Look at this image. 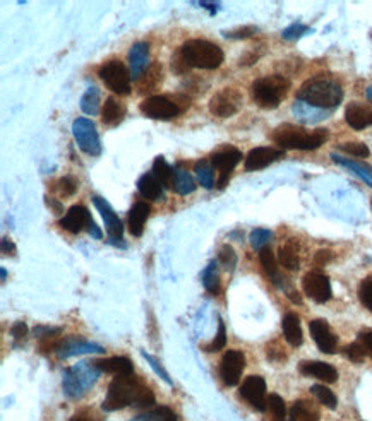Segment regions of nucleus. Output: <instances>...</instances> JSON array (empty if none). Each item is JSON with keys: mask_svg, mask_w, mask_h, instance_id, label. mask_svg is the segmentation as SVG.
Returning a JSON list of instances; mask_svg holds the SVG:
<instances>
[{"mask_svg": "<svg viewBox=\"0 0 372 421\" xmlns=\"http://www.w3.org/2000/svg\"><path fill=\"white\" fill-rule=\"evenodd\" d=\"M69 421H100V416H96L91 411H81L77 415H74Z\"/></svg>", "mask_w": 372, "mask_h": 421, "instance_id": "4d7b16f0", "label": "nucleus"}, {"mask_svg": "<svg viewBox=\"0 0 372 421\" xmlns=\"http://www.w3.org/2000/svg\"><path fill=\"white\" fill-rule=\"evenodd\" d=\"M290 298H292L293 303H302V300H300L299 293H292V295H290Z\"/></svg>", "mask_w": 372, "mask_h": 421, "instance_id": "0e129e2a", "label": "nucleus"}, {"mask_svg": "<svg viewBox=\"0 0 372 421\" xmlns=\"http://www.w3.org/2000/svg\"><path fill=\"white\" fill-rule=\"evenodd\" d=\"M345 120L355 130L372 127V106L364 103H350L345 110Z\"/></svg>", "mask_w": 372, "mask_h": 421, "instance_id": "6ab92c4d", "label": "nucleus"}, {"mask_svg": "<svg viewBox=\"0 0 372 421\" xmlns=\"http://www.w3.org/2000/svg\"><path fill=\"white\" fill-rule=\"evenodd\" d=\"M271 139L275 144L281 149H300V151H314L321 148L328 139L326 128H316V130H307V128L283 124L271 132Z\"/></svg>", "mask_w": 372, "mask_h": 421, "instance_id": "f03ea898", "label": "nucleus"}, {"mask_svg": "<svg viewBox=\"0 0 372 421\" xmlns=\"http://www.w3.org/2000/svg\"><path fill=\"white\" fill-rule=\"evenodd\" d=\"M45 201H46V204H48V208H52L57 214L62 213V204H60L59 201H55V199H48V197H46Z\"/></svg>", "mask_w": 372, "mask_h": 421, "instance_id": "052dcab7", "label": "nucleus"}, {"mask_svg": "<svg viewBox=\"0 0 372 421\" xmlns=\"http://www.w3.org/2000/svg\"><path fill=\"white\" fill-rule=\"evenodd\" d=\"M245 369V356L239 349H228L220 362V377L225 385L234 387L241 380Z\"/></svg>", "mask_w": 372, "mask_h": 421, "instance_id": "f8f14e48", "label": "nucleus"}, {"mask_svg": "<svg viewBox=\"0 0 372 421\" xmlns=\"http://www.w3.org/2000/svg\"><path fill=\"white\" fill-rule=\"evenodd\" d=\"M88 231H89V235H91L93 238H96V240H100V238L103 237V233H102V231H100V228L96 226L95 221H91V224H89V226H88Z\"/></svg>", "mask_w": 372, "mask_h": 421, "instance_id": "bf43d9fd", "label": "nucleus"}, {"mask_svg": "<svg viewBox=\"0 0 372 421\" xmlns=\"http://www.w3.org/2000/svg\"><path fill=\"white\" fill-rule=\"evenodd\" d=\"M359 298L362 305L372 313V277H367L360 283L359 288Z\"/></svg>", "mask_w": 372, "mask_h": 421, "instance_id": "09e8293b", "label": "nucleus"}, {"mask_svg": "<svg viewBox=\"0 0 372 421\" xmlns=\"http://www.w3.org/2000/svg\"><path fill=\"white\" fill-rule=\"evenodd\" d=\"M57 353H59V358H69V356L84 355V353H105V349L95 342H86L80 337H69L64 339L62 348Z\"/></svg>", "mask_w": 372, "mask_h": 421, "instance_id": "5701e85b", "label": "nucleus"}, {"mask_svg": "<svg viewBox=\"0 0 372 421\" xmlns=\"http://www.w3.org/2000/svg\"><path fill=\"white\" fill-rule=\"evenodd\" d=\"M331 159L336 163V165H340V166H343V168H348L350 171H353V173H355L357 177L360 178V180H364L367 185H369V187H372V166L366 165V163L352 161V159L343 158V156L336 155V153H333Z\"/></svg>", "mask_w": 372, "mask_h": 421, "instance_id": "c756f323", "label": "nucleus"}, {"mask_svg": "<svg viewBox=\"0 0 372 421\" xmlns=\"http://www.w3.org/2000/svg\"><path fill=\"white\" fill-rule=\"evenodd\" d=\"M259 260H261V266H263L264 273H266V276L270 277L271 283H273L275 286L280 288L281 286V276H280V273H278L277 259H275L273 251H271L270 247L261 248V251H259Z\"/></svg>", "mask_w": 372, "mask_h": 421, "instance_id": "2f4dec72", "label": "nucleus"}, {"mask_svg": "<svg viewBox=\"0 0 372 421\" xmlns=\"http://www.w3.org/2000/svg\"><path fill=\"white\" fill-rule=\"evenodd\" d=\"M138 190L148 201H156V199L162 197L163 185L153 173H145L138 180Z\"/></svg>", "mask_w": 372, "mask_h": 421, "instance_id": "cd10ccee", "label": "nucleus"}, {"mask_svg": "<svg viewBox=\"0 0 372 421\" xmlns=\"http://www.w3.org/2000/svg\"><path fill=\"white\" fill-rule=\"evenodd\" d=\"M194 173L198 177V182L205 188H213L214 187V171L213 165H211L207 159H199L194 165Z\"/></svg>", "mask_w": 372, "mask_h": 421, "instance_id": "4c0bfd02", "label": "nucleus"}, {"mask_svg": "<svg viewBox=\"0 0 372 421\" xmlns=\"http://www.w3.org/2000/svg\"><path fill=\"white\" fill-rule=\"evenodd\" d=\"M98 76L106 88L112 89L117 95L125 96L131 92V70L120 60H109L103 63L98 70Z\"/></svg>", "mask_w": 372, "mask_h": 421, "instance_id": "423d86ee", "label": "nucleus"}, {"mask_svg": "<svg viewBox=\"0 0 372 421\" xmlns=\"http://www.w3.org/2000/svg\"><path fill=\"white\" fill-rule=\"evenodd\" d=\"M257 33V28L256 26H242L237 28V30L234 31H223V37L230 38V40H244V38H250L252 35Z\"/></svg>", "mask_w": 372, "mask_h": 421, "instance_id": "3c124183", "label": "nucleus"}, {"mask_svg": "<svg viewBox=\"0 0 372 421\" xmlns=\"http://www.w3.org/2000/svg\"><path fill=\"white\" fill-rule=\"evenodd\" d=\"M264 411L268 415V421H285V418H287V406H285V401L278 394L268 395Z\"/></svg>", "mask_w": 372, "mask_h": 421, "instance_id": "f704fd0d", "label": "nucleus"}, {"mask_svg": "<svg viewBox=\"0 0 372 421\" xmlns=\"http://www.w3.org/2000/svg\"><path fill=\"white\" fill-rule=\"evenodd\" d=\"M359 341L364 344V348H366L367 355L372 356V331H369V333H362V334H360Z\"/></svg>", "mask_w": 372, "mask_h": 421, "instance_id": "13d9d810", "label": "nucleus"}, {"mask_svg": "<svg viewBox=\"0 0 372 421\" xmlns=\"http://www.w3.org/2000/svg\"><path fill=\"white\" fill-rule=\"evenodd\" d=\"M171 188L177 192L178 195H187L196 190V182L192 175L189 173L184 166L177 165L174 166V180H171Z\"/></svg>", "mask_w": 372, "mask_h": 421, "instance_id": "c85d7f7f", "label": "nucleus"}, {"mask_svg": "<svg viewBox=\"0 0 372 421\" xmlns=\"http://www.w3.org/2000/svg\"><path fill=\"white\" fill-rule=\"evenodd\" d=\"M155 404V394L151 389L145 384L139 377L124 375L115 377L109 385L106 398L102 408L105 411H117L127 406L134 408H149Z\"/></svg>", "mask_w": 372, "mask_h": 421, "instance_id": "f257e3e1", "label": "nucleus"}, {"mask_svg": "<svg viewBox=\"0 0 372 421\" xmlns=\"http://www.w3.org/2000/svg\"><path fill=\"white\" fill-rule=\"evenodd\" d=\"M73 134L80 149L89 156H98L102 153V142L96 132L95 124L88 119H76L73 124Z\"/></svg>", "mask_w": 372, "mask_h": 421, "instance_id": "6e6552de", "label": "nucleus"}, {"mask_svg": "<svg viewBox=\"0 0 372 421\" xmlns=\"http://www.w3.org/2000/svg\"><path fill=\"white\" fill-rule=\"evenodd\" d=\"M307 33H313V30H310L309 26H306V24H300V23H293L283 31L281 37H283L285 40L293 41V40H299V38H302L304 35H307Z\"/></svg>", "mask_w": 372, "mask_h": 421, "instance_id": "de8ad7c7", "label": "nucleus"}, {"mask_svg": "<svg viewBox=\"0 0 372 421\" xmlns=\"http://www.w3.org/2000/svg\"><path fill=\"white\" fill-rule=\"evenodd\" d=\"M343 353H345L346 358L353 363H362L367 356L366 348H364V344L360 341L352 342V344L346 346V348L343 349Z\"/></svg>", "mask_w": 372, "mask_h": 421, "instance_id": "c03bdc74", "label": "nucleus"}, {"mask_svg": "<svg viewBox=\"0 0 372 421\" xmlns=\"http://www.w3.org/2000/svg\"><path fill=\"white\" fill-rule=\"evenodd\" d=\"M0 271H2V281H6V277H7V271L3 269V267H2V269H0Z\"/></svg>", "mask_w": 372, "mask_h": 421, "instance_id": "338daca9", "label": "nucleus"}, {"mask_svg": "<svg viewBox=\"0 0 372 421\" xmlns=\"http://www.w3.org/2000/svg\"><path fill=\"white\" fill-rule=\"evenodd\" d=\"M218 257H220V262L223 264V267L227 271H234L235 266H237V253H235L232 245H223L220 248Z\"/></svg>", "mask_w": 372, "mask_h": 421, "instance_id": "49530a36", "label": "nucleus"}, {"mask_svg": "<svg viewBox=\"0 0 372 421\" xmlns=\"http://www.w3.org/2000/svg\"><path fill=\"white\" fill-rule=\"evenodd\" d=\"M297 99L310 106H316V108L333 110L342 103L343 88L333 79L314 77V79L304 83L302 88L297 92Z\"/></svg>", "mask_w": 372, "mask_h": 421, "instance_id": "7ed1b4c3", "label": "nucleus"}, {"mask_svg": "<svg viewBox=\"0 0 372 421\" xmlns=\"http://www.w3.org/2000/svg\"><path fill=\"white\" fill-rule=\"evenodd\" d=\"M189 69H191L189 62L185 60V57L182 55L180 50H177L175 55L171 57V70H174L175 74H185Z\"/></svg>", "mask_w": 372, "mask_h": 421, "instance_id": "603ef678", "label": "nucleus"}, {"mask_svg": "<svg viewBox=\"0 0 372 421\" xmlns=\"http://www.w3.org/2000/svg\"><path fill=\"white\" fill-rule=\"evenodd\" d=\"M340 149H343L348 155L357 156V158H367L371 155L369 148L366 144H362V142H346V144L340 146Z\"/></svg>", "mask_w": 372, "mask_h": 421, "instance_id": "8fccbe9b", "label": "nucleus"}, {"mask_svg": "<svg viewBox=\"0 0 372 421\" xmlns=\"http://www.w3.org/2000/svg\"><path fill=\"white\" fill-rule=\"evenodd\" d=\"M142 115L156 120H168L174 117L180 115V106L175 101L165 98V96H149L139 105Z\"/></svg>", "mask_w": 372, "mask_h": 421, "instance_id": "9b49d317", "label": "nucleus"}, {"mask_svg": "<svg viewBox=\"0 0 372 421\" xmlns=\"http://www.w3.org/2000/svg\"><path fill=\"white\" fill-rule=\"evenodd\" d=\"M283 156H285L283 149L266 148V146L254 148L248 155V158H245V170L248 171L263 170L266 168V166H270L273 161H277V159L283 158Z\"/></svg>", "mask_w": 372, "mask_h": 421, "instance_id": "f3484780", "label": "nucleus"}, {"mask_svg": "<svg viewBox=\"0 0 372 421\" xmlns=\"http://www.w3.org/2000/svg\"><path fill=\"white\" fill-rule=\"evenodd\" d=\"M100 101H102V92L96 86H88L84 91L83 98H81V110L86 115H96L100 112Z\"/></svg>", "mask_w": 372, "mask_h": 421, "instance_id": "72a5a7b5", "label": "nucleus"}, {"mask_svg": "<svg viewBox=\"0 0 372 421\" xmlns=\"http://www.w3.org/2000/svg\"><path fill=\"white\" fill-rule=\"evenodd\" d=\"M28 334V326L24 322H16L12 327H10V336H12L16 341H21V339L26 337Z\"/></svg>", "mask_w": 372, "mask_h": 421, "instance_id": "6e6d98bb", "label": "nucleus"}, {"mask_svg": "<svg viewBox=\"0 0 372 421\" xmlns=\"http://www.w3.org/2000/svg\"><path fill=\"white\" fill-rule=\"evenodd\" d=\"M203 284H205L206 291L210 295H218L221 290L220 274H218V264L216 260H211L207 267L203 271Z\"/></svg>", "mask_w": 372, "mask_h": 421, "instance_id": "c9c22d12", "label": "nucleus"}, {"mask_svg": "<svg viewBox=\"0 0 372 421\" xmlns=\"http://www.w3.org/2000/svg\"><path fill=\"white\" fill-rule=\"evenodd\" d=\"M153 175L162 182L163 187H171V180H174V168L167 163L163 156H158L153 163Z\"/></svg>", "mask_w": 372, "mask_h": 421, "instance_id": "58836bf2", "label": "nucleus"}, {"mask_svg": "<svg viewBox=\"0 0 372 421\" xmlns=\"http://www.w3.org/2000/svg\"><path fill=\"white\" fill-rule=\"evenodd\" d=\"M141 355H142V358H145V360H146V362H148V363H149V365H151V369H153V370H155V372H156V375H160V377H162V379H163V380H165V382H167V384H168V385H171L170 375H168V373L165 372V370H163L162 363H160V362H158V360H156V358H153V356H151V355H149V353H146V351H141Z\"/></svg>", "mask_w": 372, "mask_h": 421, "instance_id": "864d4df0", "label": "nucleus"}, {"mask_svg": "<svg viewBox=\"0 0 372 421\" xmlns=\"http://www.w3.org/2000/svg\"><path fill=\"white\" fill-rule=\"evenodd\" d=\"M227 344V329H225V322L221 317H218V334L214 336L213 342L210 346H206V351L213 353V351H221Z\"/></svg>", "mask_w": 372, "mask_h": 421, "instance_id": "37998d69", "label": "nucleus"}, {"mask_svg": "<svg viewBox=\"0 0 372 421\" xmlns=\"http://www.w3.org/2000/svg\"><path fill=\"white\" fill-rule=\"evenodd\" d=\"M310 336H313L314 342L317 344V348L321 349L326 355H333L336 351V346H338V337L335 336V333L331 331L330 324L326 320H310L309 324Z\"/></svg>", "mask_w": 372, "mask_h": 421, "instance_id": "dca6fc26", "label": "nucleus"}, {"mask_svg": "<svg viewBox=\"0 0 372 421\" xmlns=\"http://www.w3.org/2000/svg\"><path fill=\"white\" fill-rule=\"evenodd\" d=\"M93 365H95L100 372L113 373V375H117V377L132 375V373H134V365H132L131 360L125 358V356H113V358L95 360Z\"/></svg>", "mask_w": 372, "mask_h": 421, "instance_id": "412c9836", "label": "nucleus"}, {"mask_svg": "<svg viewBox=\"0 0 372 421\" xmlns=\"http://www.w3.org/2000/svg\"><path fill=\"white\" fill-rule=\"evenodd\" d=\"M2 252L7 253V252H14V244L10 240H7V238H3L2 240Z\"/></svg>", "mask_w": 372, "mask_h": 421, "instance_id": "e2e57ef3", "label": "nucleus"}, {"mask_svg": "<svg viewBox=\"0 0 372 421\" xmlns=\"http://www.w3.org/2000/svg\"><path fill=\"white\" fill-rule=\"evenodd\" d=\"M199 6L205 7V9H210L211 14H214L216 9H220V2H199Z\"/></svg>", "mask_w": 372, "mask_h": 421, "instance_id": "680f3d73", "label": "nucleus"}, {"mask_svg": "<svg viewBox=\"0 0 372 421\" xmlns=\"http://www.w3.org/2000/svg\"><path fill=\"white\" fill-rule=\"evenodd\" d=\"M91 216H89V210L84 206H73L62 217H60L59 224L64 230L71 231V233H81L84 228H88L91 224Z\"/></svg>", "mask_w": 372, "mask_h": 421, "instance_id": "a211bd4d", "label": "nucleus"}, {"mask_svg": "<svg viewBox=\"0 0 372 421\" xmlns=\"http://www.w3.org/2000/svg\"><path fill=\"white\" fill-rule=\"evenodd\" d=\"M288 421H319V409L310 401H295L290 408Z\"/></svg>", "mask_w": 372, "mask_h": 421, "instance_id": "bb28decb", "label": "nucleus"}, {"mask_svg": "<svg viewBox=\"0 0 372 421\" xmlns=\"http://www.w3.org/2000/svg\"><path fill=\"white\" fill-rule=\"evenodd\" d=\"M310 392H313V394L317 398V401H319L321 404L326 406V408L335 409L336 404H338V399H336V395L333 394L331 389H328L326 385H321V384L313 385V387H310Z\"/></svg>", "mask_w": 372, "mask_h": 421, "instance_id": "ea45409f", "label": "nucleus"}, {"mask_svg": "<svg viewBox=\"0 0 372 421\" xmlns=\"http://www.w3.org/2000/svg\"><path fill=\"white\" fill-rule=\"evenodd\" d=\"M241 395L257 411L266 409V382H264L263 377H248L241 385Z\"/></svg>", "mask_w": 372, "mask_h": 421, "instance_id": "2eb2a0df", "label": "nucleus"}, {"mask_svg": "<svg viewBox=\"0 0 372 421\" xmlns=\"http://www.w3.org/2000/svg\"><path fill=\"white\" fill-rule=\"evenodd\" d=\"M299 370L302 375L307 377H316V379L328 382V384H333V382L338 380V372L336 369L330 363L324 362H302L299 365Z\"/></svg>", "mask_w": 372, "mask_h": 421, "instance_id": "4be33fe9", "label": "nucleus"}, {"mask_svg": "<svg viewBox=\"0 0 372 421\" xmlns=\"http://www.w3.org/2000/svg\"><path fill=\"white\" fill-rule=\"evenodd\" d=\"M139 421H177V415L171 411L168 406H158L151 411L145 413L142 416H138Z\"/></svg>", "mask_w": 372, "mask_h": 421, "instance_id": "a19ab883", "label": "nucleus"}, {"mask_svg": "<svg viewBox=\"0 0 372 421\" xmlns=\"http://www.w3.org/2000/svg\"><path fill=\"white\" fill-rule=\"evenodd\" d=\"M124 115H125L124 103H120L119 99L113 98V96L106 98L105 105H103L102 110L103 124H106V126H117V124L122 122Z\"/></svg>", "mask_w": 372, "mask_h": 421, "instance_id": "7c9ffc66", "label": "nucleus"}, {"mask_svg": "<svg viewBox=\"0 0 372 421\" xmlns=\"http://www.w3.org/2000/svg\"><path fill=\"white\" fill-rule=\"evenodd\" d=\"M182 52V55L185 57V60L189 62L191 67H199V69L213 70L223 63V50L213 41L207 40H189L182 45V48H178Z\"/></svg>", "mask_w": 372, "mask_h": 421, "instance_id": "20e7f679", "label": "nucleus"}, {"mask_svg": "<svg viewBox=\"0 0 372 421\" xmlns=\"http://www.w3.org/2000/svg\"><path fill=\"white\" fill-rule=\"evenodd\" d=\"M148 216H149V206L146 204V202H136V204L132 206L127 216L129 231H131L132 237H141Z\"/></svg>", "mask_w": 372, "mask_h": 421, "instance_id": "393cba45", "label": "nucleus"}, {"mask_svg": "<svg viewBox=\"0 0 372 421\" xmlns=\"http://www.w3.org/2000/svg\"><path fill=\"white\" fill-rule=\"evenodd\" d=\"M293 113H295L302 122H317V120H321L323 117H326L324 110L310 106L304 101H297L295 105H293Z\"/></svg>", "mask_w": 372, "mask_h": 421, "instance_id": "e433bc0d", "label": "nucleus"}, {"mask_svg": "<svg viewBox=\"0 0 372 421\" xmlns=\"http://www.w3.org/2000/svg\"><path fill=\"white\" fill-rule=\"evenodd\" d=\"M278 259H280L281 266L287 267L288 271L299 269V244H297L295 240H288L287 244L280 248V252H278Z\"/></svg>", "mask_w": 372, "mask_h": 421, "instance_id": "473e14b6", "label": "nucleus"}, {"mask_svg": "<svg viewBox=\"0 0 372 421\" xmlns=\"http://www.w3.org/2000/svg\"><path fill=\"white\" fill-rule=\"evenodd\" d=\"M242 161V153L234 146H225L223 149L211 156V165L218 170V188H223L228 184L232 171Z\"/></svg>", "mask_w": 372, "mask_h": 421, "instance_id": "1a4fd4ad", "label": "nucleus"}, {"mask_svg": "<svg viewBox=\"0 0 372 421\" xmlns=\"http://www.w3.org/2000/svg\"><path fill=\"white\" fill-rule=\"evenodd\" d=\"M290 81L283 76H268L254 81L252 98L261 108H277L285 99Z\"/></svg>", "mask_w": 372, "mask_h": 421, "instance_id": "39448f33", "label": "nucleus"}, {"mask_svg": "<svg viewBox=\"0 0 372 421\" xmlns=\"http://www.w3.org/2000/svg\"><path fill=\"white\" fill-rule=\"evenodd\" d=\"M93 204H95V208L100 210V214H102L103 221H105V226L106 231H109V240L112 245H120V247H125L124 240H122V231L124 226L122 223H120L119 216L115 214V210L112 209V206L109 204V202L105 201V199L98 197V195H95L93 197Z\"/></svg>", "mask_w": 372, "mask_h": 421, "instance_id": "4468645a", "label": "nucleus"}, {"mask_svg": "<svg viewBox=\"0 0 372 421\" xmlns=\"http://www.w3.org/2000/svg\"><path fill=\"white\" fill-rule=\"evenodd\" d=\"M302 286L306 295L316 303H326L331 300V281L326 274L319 273V271H310L304 276Z\"/></svg>", "mask_w": 372, "mask_h": 421, "instance_id": "ddd939ff", "label": "nucleus"}, {"mask_svg": "<svg viewBox=\"0 0 372 421\" xmlns=\"http://www.w3.org/2000/svg\"><path fill=\"white\" fill-rule=\"evenodd\" d=\"M100 370L95 365L88 366V363H80L73 370H67L64 375V389L71 398H77L84 389H88L98 375Z\"/></svg>", "mask_w": 372, "mask_h": 421, "instance_id": "0eeeda50", "label": "nucleus"}, {"mask_svg": "<svg viewBox=\"0 0 372 421\" xmlns=\"http://www.w3.org/2000/svg\"><path fill=\"white\" fill-rule=\"evenodd\" d=\"M241 106L242 95L241 91L234 88L221 89L210 99V112L220 119H228V117L235 115L241 110Z\"/></svg>", "mask_w": 372, "mask_h": 421, "instance_id": "9d476101", "label": "nucleus"}, {"mask_svg": "<svg viewBox=\"0 0 372 421\" xmlns=\"http://www.w3.org/2000/svg\"><path fill=\"white\" fill-rule=\"evenodd\" d=\"M271 238H273V231L266 230V228H256V230L250 233V245H252L256 251H261V248L266 247V244Z\"/></svg>", "mask_w": 372, "mask_h": 421, "instance_id": "79ce46f5", "label": "nucleus"}, {"mask_svg": "<svg viewBox=\"0 0 372 421\" xmlns=\"http://www.w3.org/2000/svg\"><path fill=\"white\" fill-rule=\"evenodd\" d=\"M367 98H369L372 101V86H371V88H367Z\"/></svg>", "mask_w": 372, "mask_h": 421, "instance_id": "69168bd1", "label": "nucleus"}, {"mask_svg": "<svg viewBox=\"0 0 372 421\" xmlns=\"http://www.w3.org/2000/svg\"><path fill=\"white\" fill-rule=\"evenodd\" d=\"M333 260V252L331 251H319L314 255V266L324 267L326 264H330Z\"/></svg>", "mask_w": 372, "mask_h": 421, "instance_id": "5fc2aeb1", "label": "nucleus"}, {"mask_svg": "<svg viewBox=\"0 0 372 421\" xmlns=\"http://www.w3.org/2000/svg\"><path fill=\"white\" fill-rule=\"evenodd\" d=\"M149 60V45L145 41H139L132 45L129 50V70H131L132 79H139L141 74L148 69Z\"/></svg>", "mask_w": 372, "mask_h": 421, "instance_id": "aec40b11", "label": "nucleus"}, {"mask_svg": "<svg viewBox=\"0 0 372 421\" xmlns=\"http://www.w3.org/2000/svg\"><path fill=\"white\" fill-rule=\"evenodd\" d=\"M281 327H283V334L288 344H292L293 348L302 344L304 334H302V327H300V319L297 313L288 312L287 315L283 317V324H281Z\"/></svg>", "mask_w": 372, "mask_h": 421, "instance_id": "a878e982", "label": "nucleus"}, {"mask_svg": "<svg viewBox=\"0 0 372 421\" xmlns=\"http://www.w3.org/2000/svg\"><path fill=\"white\" fill-rule=\"evenodd\" d=\"M163 83V69L162 63H151L145 72L141 74V77L138 79V91L141 95L146 92H151L155 89H158Z\"/></svg>", "mask_w": 372, "mask_h": 421, "instance_id": "b1692460", "label": "nucleus"}, {"mask_svg": "<svg viewBox=\"0 0 372 421\" xmlns=\"http://www.w3.org/2000/svg\"><path fill=\"white\" fill-rule=\"evenodd\" d=\"M57 192H59L62 197H71V195L76 194L77 192L76 178L71 177V175H66V177L60 178V180L57 182Z\"/></svg>", "mask_w": 372, "mask_h": 421, "instance_id": "a18cd8bd", "label": "nucleus"}]
</instances>
